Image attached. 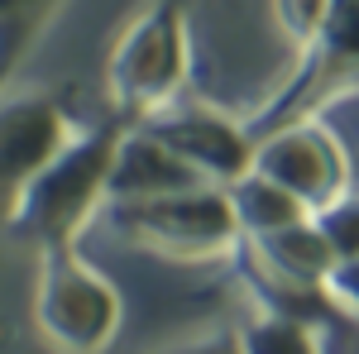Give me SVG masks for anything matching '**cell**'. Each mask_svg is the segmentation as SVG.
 <instances>
[{
	"mask_svg": "<svg viewBox=\"0 0 359 354\" xmlns=\"http://www.w3.org/2000/svg\"><path fill=\"white\" fill-rule=\"evenodd\" d=\"M192 5L144 0L106 57V115L144 125L192 91Z\"/></svg>",
	"mask_w": 359,
	"mask_h": 354,
	"instance_id": "cell-1",
	"label": "cell"
},
{
	"mask_svg": "<svg viewBox=\"0 0 359 354\" xmlns=\"http://www.w3.org/2000/svg\"><path fill=\"white\" fill-rule=\"evenodd\" d=\"M125 120L106 115L101 125H82L77 139L57 154L48 172L34 182L20 216L10 225L15 240L34 245L39 254H67L77 249L82 230L111 206V168L125 139Z\"/></svg>",
	"mask_w": 359,
	"mask_h": 354,
	"instance_id": "cell-2",
	"label": "cell"
},
{
	"mask_svg": "<svg viewBox=\"0 0 359 354\" xmlns=\"http://www.w3.org/2000/svg\"><path fill=\"white\" fill-rule=\"evenodd\" d=\"M345 96H359V0H331L311 48L297 53V67L245 115L249 135H269L292 120H326Z\"/></svg>",
	"mask_w": 359,
	"mask_h": 354,
	"instance_id": "cell-3",
	"label": "cell"
},
{
	"mask_svg": "<svg viewBox=\"0 0 359 354\" xmlns=\"http://www.w3.org/2000/svg\"><path fill=\"white\" fill-rule=\"evenodd\" d=\"M106 220L120 240L163 259H225L245 249V230L235 220L230 191L211 182L149 196V201H111Z\"/></svg>",
	"mask_w": 359,
	"mask_h": 354,
	"instance_id": "cell-4",
	"label": "cell"
},
{
	"mask_svg": "<svg viewBox=\"0 0 359 354\" xmlns=\"http://www.w3.org/2000/svg\"><path fill=\"white\" fill-rule=\"evenodd\" d=\"M34 321L43 340L62 354H101L120 330V292L101 268H91L77 249L43 254Z\"/></svg>",
	"mask_w": 359,
	"mask_h": 354,
	"instance_id": "cell-5",
	"label": "cell"
},
{
	"mask_svg": "<svg viewBox=\"0 0 359 354\" xmlns=\"http://www.w3.org/2000/svg\"><path fill=\"white\" fill-rule=\"evenodd\" d=\"M72 106L48 86L0 91V230H10L34 182L77 139Z\"/></svg>",
	"mask_w": 359,
	"mask_h": 354,
	"instance_id": "cell-6",
	"label": "cell"
},
{
	"mask_svg": "<svg viewBox=\"0 0 359 354\" xmlns=\"http://www.w3.org/2000/svg\"><path fill=\"white\" fill-rule=\"evenodd\" d=\"M249 172H259L287 196H297L311 216L326 211L331 201H340L345 191H355L350 187L355 163H350L340 135L331 130V120H292V125H278L269 135H259Z\"/></svg>",
	"mask_w": 359,
	"mask_h": 354,
	"instance_id": "cell-7",
	"label": "cell"
},
{
	"mask_svg": "<svg viewBox=\"0 0 359 354\" xmlns=\"http://www.w3.org/2000/svg\"><path fill=\"white\" fill-rule=\"evenodd\" d=\"M144 130L158 144H168L211 187H235L254 168V135H249L245 115H230L216 101H201L192 91L168 110H158L154 120H144Z\"/></svg>",
	"mask_w": 359,
	"mask_h": 354,
	"instance_id": "cell-8",
	"label": "cell"
},
{
	"mask_svg": "<svg viewBox=\"0 0 359 354\" xmlns=\"http://www.w3.org/2000/svg\"><path fill=\"white\" fill-rule=\"evenodd\" d=\"M187 187H206V182L144 125H130L111 168V201H149V196H168V191Z\"/></svg>",
	"mask_w": 359,
	"mask_h": 354,
	"instance_id": "cell-9",
	"label": "cell"
},
{
	"mask_svg": "<svg viewBox=\"0 0 359 354\" xmlns=\"http://www.w3.org/2000/svg\"><path fill=\"white\" fill-rule=\"evenodd\" d=\"M230 191V206H235V220H240V230H245V240H264V235H278V230H287V225H297L306 220V211L297 196H287L283 187H273L269 177H259V172H245Z\"/></svg>",
	"mask_w": 359,
	"mask_h": 354,
	"instance_id": "cell-10",
	"label": "cell"
},
{
	"mask_svg": "<svg viewBox=\"0 0 359 354\" xmlns=\"http://www.w3.org/2000/svg\"><path fill=\"white\" fill-rule=\"evenodd\" d=\"M240 354H321L316 350V335L302 316H287V311H264L254 316L240 335H235Z\"/></svg>",
	"mask_w": 359,
	"mask_h": 354,
	"instance_id": "cell-11",
	"label": "cell"
},
{
	"mask_svg": "<svg viewBox=\"0 0 359 354\" xmlns=\"http://www.w3.org/2000/svg\"><path fill=\"white\" fill-rule=\"evenodd\" d=\"M311 220H316L326 249L335 254V264L359 259V191H345L340 201H331L326 211H316Z\"/></svg>",
	"mask_w": 359,
	"mask_h": 354,
	"instance_id": "cell-12",
	"label": "cell"
},
{
	"mask_svg": "<svg viewBox=\"0 0 359 354\" xmlns=\"http://www.w3.org/2000/svg\"><path fill=\"white\" fill-rule=\"evenodd\" d=\"M326 5L331 0H273V20L283 29V39L292 43V53H306L316 29L326 20Z\"/></svg>",
	"mask_w": 359,
	"mask_h": 354,
	"instance_id": "cell-13",
	"label": "cell"
},
{
	"mask_svg": "<svg viewBox=\"0 0 359 354\" xmlns=\"http://www.w3.org/2000/svg\"><path fill=\"white\" fill-rule=\"evenodd\" d=\"M326 297L340 301L350 316H359V259H350V264H335V273L326 278Z\"/></svg>",
	"mask_w": 359,
	"mask_h": 354,
	"instance_id": "cell-14",
	"label": "cell"
},
{
	"mask_svg": "<svg viewBox=\"0 0 359 354\" xmlns=\"http://www.w3.org/2000/svg\"><path fill=\"white\" fill-rule=\"evenodd\" d=\"M182 354H240V345L225 340V345H196V350H182Z\"/></svg>",
	"mask_w": 359,
	"mask_h": 354,
	"instance_id": "cell-15",
	"label": "cell"
}]
</instances>
